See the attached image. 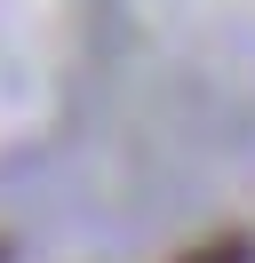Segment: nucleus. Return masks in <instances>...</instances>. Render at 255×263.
<instances>
[{"label":"nucleus","instance_id":"nucleus-1","mask_svg":"<svg viewBox=\"0 0 255 263\" xmlns=\"http://www.w3.org/2000/svg\"><path fill=\"white\" fill-rule=\"evenodd\" d=\"M184 263H255L247 247H199V255H184Z\"/></svg>","mask_w":255,"mask_h":263}]
</instances>
